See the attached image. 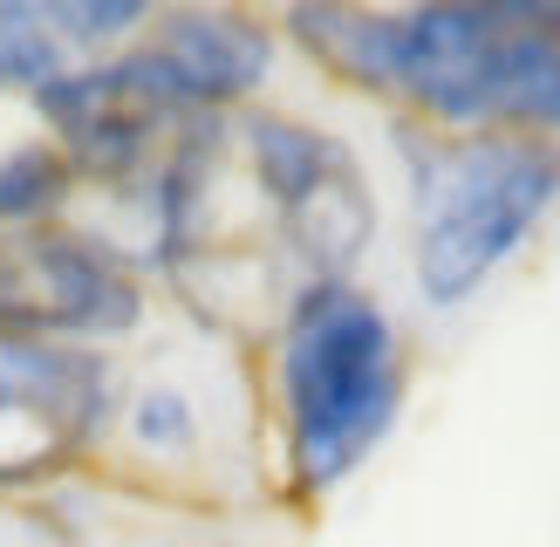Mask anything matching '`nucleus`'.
I'll list each match as a JSON object with an SVG mask.
<instances>
[{
    "instance_id": "nucleus-8",
    "label": "nucleus",
    "mask_w": 560,
    "mask_h": 547,
    "mask_svg": "<svg viewBox=\"0 0 560 547\" xmlns=\"http://www.w3.org/2000/svg\"><path fill=\"white\" fill-rule=\"evenodd\" d=\"M27 103H35V117L48 124V144L69 158L75 178H96L117 191L144 185L164 164V151L191 130L178 117H164L117 62H75Z\"/></svg>"
},
{
    "instance_id": "nucleus-3",
    "label": "nucleus",
    "mask_w": 560,
    "mask_h": 547,
    "mask_svg": "<svg viewBox=\"0 0 560 547\" xmlns=\"http://www.w3.org/2000/svg\"><path fill=\"white\" fill-rule=\"evenodd\" d=\"M410 281L424 309H465L560 206L553 137H438L404 124Z\"/></svg>"
},
{
    "instance_id": "nucleus-2",
    "label": "nucleus",
    "mask_w": 560,
    "mask_h": 547,
    "mask_svg": "<svg viewBox=\"0 0 560 547\" xmlns=\"http://www.w3.org/2000/svg\"><path fill=\"white\" fill-rule=\"evenodd\" d=\"M410 397V356L389 309L355 281H301L273 315V404L288 479L335 492L362 473Z\"/></svg>"
},
{
    "instance_id": "nucleus-9",
    "label": "nucleus",
    "mask_w": 560,
    "mask_h": 547,
    "mask_svg": "<svg viewBox=\"0 0 560 547\" xmlns=\"http://www.w3.org/2000/svg\"><path fill=\"white\" fill-rule=\"evenodd\" d=\"M69 69L75 55L55 27L48 0H0V96H42Z\"/></svg>"
},
{
    "instance_id": "nucleus-10",
    "label": "nucleus",
    "mask_w": 560,
    "mask_h": 547,
    "mask_svg": "<svg viewBox=\"0 0 560 547\" xmlns=\"http://www.w3.org/2000/svg\"><path fill=\"white\" fill-rule=\"evenodd\" d=\"M75 191L69 158L48 144V137H21V144L0 151V233H27L62 219V199Z\"/></svg>"
},
{
    "instance_id": "nucleus-6",
    "label": "nucleus",
    "mask_w": 560,
    "mask_h": 547,
    "mask_svg": "<svg viewBox=\"0 0 560 547\" xmlns=\"http://www.w3.org/2000/svg\"><path fill=\"white\" fill-rule=\"evenodd\" d=\"M117 424V376L103 349L0 336V486H42Z\"/></svg>"
},
{
    "instance_id": "nucleus-5",
    "label": "nucleus",
    "mask_w": 560,
    "mask_h": 547,
    "mask_svg": "<svg viewBox=\"0 0 560 547\" xmlns=\"http://www.w3.org/2000/svg\"><path fill=\"white\" fill-rule=\"evenodd\" d=\"M144 267L90 226L48 219L27 233H0V336L48 342H117L144 322Z\"/></svg>"
},
{
    "instance_id": "nucleus-1",
    "label": "nucleus",
    "mask_w": 560,
    "mask_h": 547,
    "mask_svg": "<svg viewBox=\"0 0 560 547\" xmlns=\"http://www.w3.org/2000/svg\"><path fill=\"white\" fill-rule=\"evenodd\" d=\"M288 42L376 103H404L438 137L560 144V8L438 0V8H288Z\"/></svg>"
},
{
    "instance_id": "nucleus-7",
    "label": "nucleus",
    "mask_w": 560,
    "mask_h": 547,
    "mask_svg": "<svg viewBox=\"0 0 560 547\" xmlns=\"http://www.w3.org/2000/svg\"><path fill=\"white\" fill-rule=\"evenodd\" d=\"M164 117L219 124L226 109H254L267 75L280 62L273 21L246 8H172L151 14V27L124 55H109Z\"/></svg>"
},
{
    "instance_id": "nucleus-4",
    "label": "nucleus",
    "mask_w": 560,
    "mask_h": 547,
    "mask_svg": "<svg viewBox=\"0 0 560 547\" xmlns=\"http://www.w3.org/2000/svg\"><path fill=\"white\" fill-rule=\"evenodd\" d=\"M240 164L267 199L273 240L294 254L301 281H355L376 246V185L335 130L294 109H240Z\"/></svg>"
},
{
    "instance_id": "nucleus-11",
    "label": "nucleus",
    "mask_w": 560,
    "mask_h": 547,
    "mask_svg": "<svg viewBox=\"0 0 560 547\" xmlns=\"http://www.w3.org/2000/svg\"><path fill=\"white\" fill-rule=\"evenodd\" d=\"M124 424H130V438L144 452H158V458H178V452H191L199 445V404H191V391L185 383H144V391L130 397V410H124Z\"/></svg>"
}]
</instances>
